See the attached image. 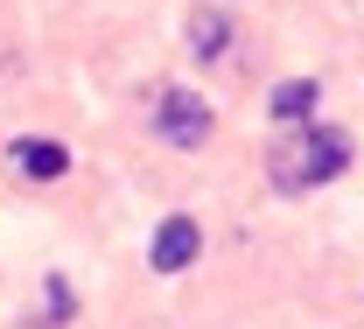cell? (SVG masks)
<instances>
[{"label":"cell","instance_id":"cell-4","mask_svg":"<svg viewBox=\"0 0 364 329\" xmlns=\"http://www.w3.org/2000/svg\"><path fill=\"white\" fill-rule=\"evenodd\" d=\"M14 168H21L28 183H56V176L70 168V147H63V141H43V134H28V141H14Z\"/></svg>","mask_w":364,"mask_h":329},{"label":"cell","instance_id":"cell-3","mask_svg":"<svg viewBox=\"0 0 364 329\" xmlns=\"http://www.w3.org/2000/svg\"><path fill=\"white\" fill-rule=\"evenodd\" d=\"M196 252H203L196 217H161L154 225V245H147V266L154 274H182V266H196Z\"/></svg>","mask_w":364,"mask_h":329},{"label":"cell","instance_id":"cell-2","mask_svg":"<svg viewBox=\"0 0 364 329\" xmlns=\"http://www.w3.org/2000/svg\"><path fill=\"white\" fill-rule=\"evenodd\" d=\"M154 134L182 154H196V147L210 141V105L189 92V85H161L154 92Z\"/></svg>","mask_w":364,"mask_h":329},{"label":"cell","instance_id":"cell-7","mask_svg":"<svg viewBox=\"0 0 364 329\" xmlns=\"http://www.w3.org/2000/svg\"><path fill=\"white\" fill-rule=\"evenodd\" d=\"M43 301H49V323H70V308H77V294H70V287L56 281V274L43 281Z\"/></svg>","mask_w":364,"mask_h":329},{"label":"cell","instance_id":"cell-5","mask_svg":"<svg viewBox=\"0 0 364 329\" xmlns=\"http://www.w3.org/2000/svg\"><path fill=\"white\" fill-rule=\"evenodd\" d=\"M316 98H322V85H316V77H294V85H273L267 112L280 119V126H301V119L316 112Z\"/></svg>","mask_w":364,"mask_h":329},{"label":"cell","instance_id":"cell-1","mask_svg":"<svg viewBox=\"0 0 364 329\" xmlns=\"http://www.w3.org/2000/svg\"><path fill=\"white\" fill-rule=\"evenodd\" d=\"M350 168V134L343 126H294L287 141L267 154V183L280 196H309V189L336 183Z\"/></svg>","mask_w":364,"mask_h":329},{"label":"cell","instance_id":"cell-6","mask_svg":"<svg viewBox=\"0 0 364 329\" xmlns=\"http://www.w3.org/2000/svg\"><path fill=\"white\" fill-rule=\"evenodd\" d=\"M225 36H231V28L210 14V7H196V14H189V49H196L203 63H218V56H225Z\"/></svg>","mask_w":364,"mask_h":329}]
</instances>
